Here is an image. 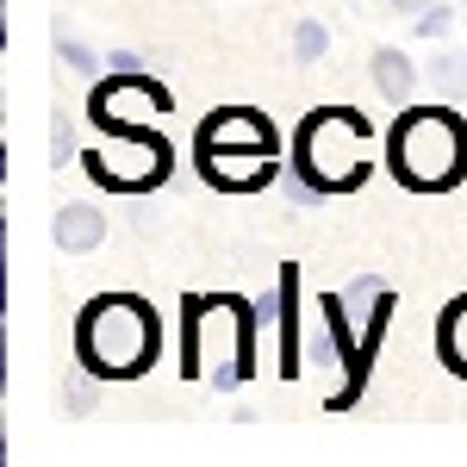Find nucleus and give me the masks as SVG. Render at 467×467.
<instances>
[{
	"label": "nucleus",
	"instance_id": "obj_11",
	"mask_svg": "<svg viewBox=\"0 0 467 467\" xmlns=\"http://www.w3.org/2000/svg\"><path fill=\"white\" fill-rule=\"evenodd\" d=\"M436 356H442L449 374H462V380H467V293L442 312V324H436Z\"/></svg>",
	"mask_w": 467,
	"mask_h": 467
},
{
	"label": "nucleus",
	"instance_id": "obj_9",
	"mask_svg": "<svg viewBox=\"0 0 467 467\" xmlns=\"http://www.w3.org/2000/svg\"><path fill=\"white\" fill-rule=\"evenodd\" d=\"M368 75H374V94L387 100V107H411V88H418V63L399 50V44H380L374 57H368Z\"/></svg>",
	"mask_w": 467,
	"mask_h": 467
},
{
	"label": "nucleus",
	"instance_id": "obj_15",
	"mask_svg": "<svg viewBox=\"0 0 467 467\" xmlns=\"http://www.w3.org/2000/svg\"><path fill=\"white\" fill-rule=\"evenodd\" d=\"M449 26H455V13H449L442 0H431V6L418 13V37H442V32H449Z\"/></svg>",
	"mask_w": 467,
	"mask_h": 467
},
{
	"label": "nucleus",
	"instance_id": "obj_6",
	"mask_svg": "<svg viewBox=\"0 0 467 467\" xmlns=\"http://www.w3.org/2000/svg\"><path fill=\"white\" fill-rule=\"evenodd\" d=\"M88 175L100 187H119V193H144L169 175V144L156 131H125V150L119 156H88Z\"/></svg>",
	"mask_w": 467,
	"mask_h": 467
},
{
	"label": "nucleus",
	"instance_id": "obj_16",
	"mask_svg": "<svg viewBox=\"0 0 467 467\" xmlns=\"http://www.w3.org/2000/svg\"><path fill=\"white\" fill-rule=\"evenodd\" d=\"M387 6H393V13H405V19H411V13H424V6H431V0H387Z\"/></svg>",
	"mask_w": 467,
	"mask_h": 467
},
{
	"label": "nucleus",
	"instance_id": "obj_5",
	"mask_svg": "<svg viewBox=\"0 0 467 467\" xmlns=\"http://www.w3.org/2000/svg\"><path fill=\"white\" fill-rule=\"evenodd\" d=\"M88 112H94V125H107L112 138H125V131H150V119L169 112V88H156V81L138 75V69H112V81L94 88Z\"/></svg>",
	"mask_w": 467,
	"mask_h": 467
},
{
	"label": "nucleus",
	"instance_id": "obj_3",
	"mask_svg": "<svg viewBox=\"0 0 467 467\" xmlns=\"http://www.w3.org/2000/svg\"><path fill=\"white\" fill-rule=\"evenodd\" d=\"M374 169V131L349 107H324L293 138V175H306L318 193H349Z\"/></svg>",
	"mask_w": 467,
	"mask_h": 467
},
{
	"label": "nucleus",
	"instance_id": "obj_8",
	"mask_svg": "<svg viewBox=\"0 0 467 467\" xmlns=\"http://www.w3.org/2000/svg\"><path fill=\"white\" fill-rule=\"evenodd\" d=\"M193 150H275V125L250 107H224L200 125Z\"/></svg>",
	"mask_w": 467,
	"mask_h": 467
},
{
	"label": "nucleus",
	"instance_id": "obj_13",
	"mask_svg": "<svg viewBox=\"0 0 467 467\" xmlns=\"http://www.w3.org/2000/svg\"><path fill=\"white\" fill-rule=\"evenodd\" d=\"M431 81H436V94H442V100H467V57H455V50H449V57H436Z\"/></svg>",
	"mask_w": 467,
	"mask_h": 467
},
{
	"label": "nucleus",
	"instance_id": "obj_14",
	"mask_svg": "<svg viewBox=\"0 0 467 467\" xmlns=\"http://www.w3.org/2000/svg\"><path fill=\"white\" fill-rule=\"evenodd\" d=\"M57 57H63V69L81 75V81H94V75H100V57H94L81 37H57Z\"/></svg>",
	"mask_w": 467,
	"mask_h": 467
},
{
	"label": "nucleus",
	"instance_id": "obj_7",
	"mask_svg": "<svg viewBox=\"0 0 467 467\" xmlns=\"http://www.w3.org/2000/svg\"><path fill=\"white\" fill-rule=\"evenodd\" d=\"M193 156H200V175L224 193H250L275 181V150H193Z\"/></svg>",
	"mask_w": 467,
	"mask_h": 467
},
{
	"label": "nucleus",
	"instance_id": "obj_2",
	"mask_svg": "<svg viewBox=\"0 0 467 467\" xmlns=\"http://www.w3.org/2000/svg\"><path fill=\"white\" fill-rule=\"evenodd\" d=\"M387 162H393L399 187H411V193H449L467 175V125L449 107L399 112L393 138H387Z\"/></svg>",
	"mask_w": 467,
	"mask_h": 467
},
{
	"label": "nucleus",
	"instance_id": "obj_12",
	"mask_svg": "<svg viewBox=\"0 0 467 467\" xmlns=\"http://www.w3.org/2000/svg\"><path fill=\"white\" fill-rule=\"evenodd\" d=\"M324 50H330V26L324 19H299L293 26V63H324Z\"/></svg>",
	"mask_w": 467,
	"mask_h": 467
},
{
	"label": "nucleus",
	"instance_id": "obj_1",
	"mask_svg": "<svg viewBox=\"0 0 467 467\" xmlns=\"http://www.w3.org/2000/svg\"><path fill=\"white\" fill-rule=\"evenodd\" d=\"M75 361L94 380H131L156 361V312L131 293H100L75 324Z\"/></svg>",
	"mask_w": 467,
	"mask_h": 467
},
{
	"label": "nucleus",
	"instance_id": "obj_10",
	"mask_svg": "<svg viewBox=\"0 0 467 467\" xmlns=\"http://www.w3.org/2000/svg\"><path fill=\"white\" fill-rule=\"evenodd\" d=\"M100 237H107V213H94V206H63L57 213V250L63 255L100 250Z\"/></svg>",
	"mask_w": 467,
	"mask_h": 467
},
{
	"label": "nucleus",
	"instance_id": "obj_4",
	"mask_svg": "<svg viewBox=\"0 0 467 467\" xmlns=\"http://www.w3.org/2000/svg\"><path fill=\"white\" fill-rule=\"evenodd\" d=\"M250 312L231 306V299H193L187 312V368L193 374H213L218 393H231L244 374H250Z\"/></svg>",
	"mask_w": 467,
	"mask_h": 467
}]
</instances>
